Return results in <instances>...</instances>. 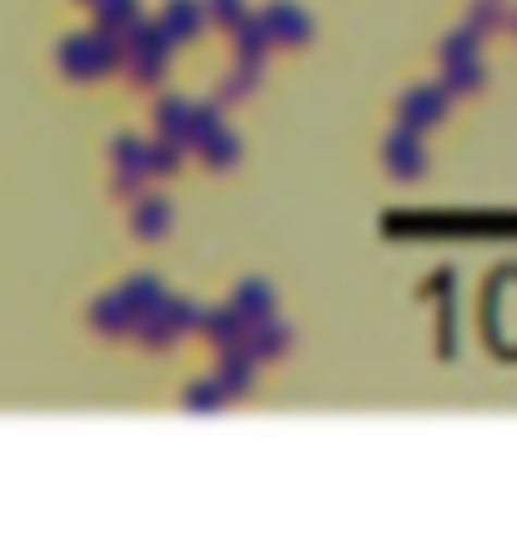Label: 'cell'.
Listing matches in <instances>:
<instances>
[{
	"instance_id": "1",
	"label": "cell",
	"mask_w": 517,
	"mask_h": 557,
	"mask_svg": "<svg viewBox=\"0 0 517 557\" xmlns=\"http://www.w3.org/2000/svg\"><path fill=\"white\" fill-rule=\"evenodd\" d=\"M116 65H126V46H121L111 30H101V36H71L61 46V71H71V76H81V81L106 76V71H116Z\"/></svg>"
},
{
	"instance_id": "2",
	"label": "cell",
	"mask_w": 517,
	"mask_h": 557,
	"mask_svg": "<svg viewBox=\"0 0 517 557\" xmlns=\"http://www.w3.org/2000/svg\"><path fill=\"white\" fill-rule=\"evenodd\" d=\"M126 61H131V76L141 81V86H151V81H161V71H167V51H171V36L156 21H136V26L126 30Z\"/></svg>"
},
{
	"instance_id": "3",
	"label": "cell",
	"mask_w": 517,
	"mask_h": 557,
	"mask_svg": "<svg viewBox=\"0 0 517 557\" xmlns=\"http://www.w3.org/2000/svg\"><path fill=\"white\" fill-rule=\"evenodd\" d=\"M447 101H453V96L442 91V86H413V91H402V101H397V121L413 131H427L447 116Z\"/></svg>"
},
{
	"instance_id": "4",
	"label": "cell",
	"mask_w": 517,
	"mask_h": 557,
	"mask_svg": "<svg viewBox=\"0 0 517 557\" xmlns=\"http://www.w3.org/2000/svg\"><path fill=\"white\" fill-rule=\"evenodd\" d=\"M382 161H387L392 171H397L402 182H413V176H422L427 171V151H422V131L402 126L387 136V146H382Z\"/></svg>"
},
{
	"instance_id": "5",
	"label": "cell",
	"mask_w": 517,
	"mask_h": 557,
	"mask_svg": "<svg viewBox=\"0 0 517 557\" xmlns=\"http://www.w3.org/2000/svg\"><path fill=\"white\" fill-rule=\"evenodd\" d=\"M261 21H267V36L272 40H286V46L311 40V15L301 11V5H292V0H272V5L261 11Z\"/></svg>"
},
{
	"instance_id": "6",
	"label": "cell",
	"mask_w": 517,
	"mask_h": 557,
	"mask_svg": "<svg viewBox=\"0 0 517 557\" xmlns=\"http://www.w3.org/2000/svg\"><path fill=\"white\" fill-rule=\"evenodd\" d=\"M116 301L126 307V317L136 322V317H151V311H161V301H167V292H161V282H156L151 272H136L121 282Z\"/></svg>"
},
{
	"instance_id": "7",
	"label": "cell",
	"mask_w": 517,
	"mask_h": 557,
	"mask_svg": "<svg viewBox=\"0 0 517 557\" xmlns=\"http://www.w3.org/2000/svg\"><path fill=\"white\" fill-rule=\"evenodd\" d=\"M286 342H292V332H286L276 317H261V322H246L242 347H246V357H251V362H261V357H282Z\"/></svg>"
},
{
	"instance_id": "8",
	"label": "cell",
	"mask_w": 517,
	"mask_h": 557,
	"mask_svg": "<svg viewBox=\"0 0 517 557\" xmlns=\"http://www.w3.org/2000/svg\"><path fill=\"white\" fill-rule=\"evenodd\" d=\"M156 26L167 30L171 40H192L196 30L207 26V11H201V0H167L161 15H156Z\"/></svg>"
},
{
	"instance_id": "9",
	"label": "cell",
	"mask_w": 517,
	"mask_h": 557,
	"mask_svg": "<svg viewBox=\"0 0 517 557\" xmlns=\"http://www.w3.org/2000/svg\"><path fill=\"white\" fill-rule=\"evenodd\" d=\"M236 36V55H242V65H251V71H261V61H267V46H272V36H267V21L261 15H242L232 26Z\"/></svg>"
},
{
	"instance_id": "10",
	"label": "cell",
	"mask_w": 517,
	"mask_h": 557,
	"mask_svg": "<svg viewBox=\"0 0 517 557\" xmlns=\"http://www.w3.org/2000/svg\"><path fill=\"white\" fill-rule=\"evenodd\" d=\"M196 332H207L211 337V347H242V337H246V322H242V311L236 307H217V311H201V326Z\"/></svg>"
},
{
	"instance_id": "11",
	"label": "cell",
	"mask_w": 517,
	"mask_h": 557,
	"mask_svg": "<svg viewBox=\"0 0 517 557\" xmlns=\"http://www.w3.org/2000/svg\"><path fill=\"white\" fill-rule=\"evenodd\" d=\"M232 307L242 311V322H261V317H276V292L267 282H257V276H246L232 292Z\"/></svg>"
},
{
	"instance_id": "12",
	"label": "cell",
	"mask_w": 517,
	"mask_h": 557,
	"mask_svg": "<svg viewBox=\"0 0 517 557\" xmlns=\"http://www.w3.org/2000/svg\"><path fill=\"white\" fill-rule=\"evenodd\" d=\"M217 387L226 392V397H242V392L251 387V357H246V347H221Z\"/></svg>"
},
{
	"instance_id": "13",
	"label": "cell",
	"mask_w": 517,
	"mask_h": 557,
	"mask_svg": "<svg viewBox=\"0 0 517 557\" xmlns=\"http://www.w3.org/2000/svg\"><path fill=\"white\" fill-rule=\"evenodd\" d=\"M192 151L201 156L207 166H217V171H221V166H232L236 156H242V141H236V136H232L226 126H211L207 136H201V141H192Z\"/></svg>"
},
{
	"instance_id": "14",
	"label": "cell",
	"mask_w": 517,
	"mask_h": 557,
	"mask_svg": "<svg viewBox=\"0 0 517 557\" xmlns=\"http://www.w3.org/2000/svg\"><path fill=\"white\" fill-rule=\"evenodd\" d=\"M171 221V201H161V196H141L136 201V211H131V232L136 236H161Z\"/></svg>"
},
{
	"instance_id": "15",
	"label": "cell",
	"mask_w": 517,
	"mask_h": 557,
	"mask_svg": "<svg viewBox=\"0 0 517 557\" xmlns=\"http://www.w3.org/2000/svg\"><path fill=\"white\" fill-rule=\"evenodd\" d=\"M182 151H186V141H176V136H156V141H146V171L151 176H171V171L182 166Z\"/></svg>"
},
{
	"instance_id": "16",
	"label": "cell",
	"mask_w": 517,
	"mask_h": 557,
	"mask_svg": "<svg viewBox=\"0 0 517 557\" xmlns=\"http://www.w3.org/2000/svg\"><path fill=\"white\" fill-rule=\"evenodd\" d=\"M96 26L111 36H126L136 26V0H96Z\"/></svg>"
},
{
	"instance_id": "17",
	"label": "cell",
	"mask_w": 517,
	"mask_h": 557,
	"mask_svg": "<svg viewBox=\"0 0 517 557\" xmlns=\"http://www.w3.org/2000/svg\"><path fill=\"white\" fill-rule=\"evenodd\" d=\"M186 111H192V101H182V96H161V101H156V131L186 141Z\"/></svg>"
},
{
	"instance_id": "18",
	"label": "cell",
	"mask_w": 517,
	"mask_h": 557,
	"mask_svg": "<svg viewBox=\"0 0 517 557\" xmlns=\"http://www.w3.org/2000/svg\"><path fill=\"white\" fill-rule=\"evenodd\" d=\"M478 30L472 26H457L453 36H442V46H438V55H442V65H457V61H478Z\"/></svg>"
},
{
	"instance_id": "19",
	"label": "cell",
	"mask_w": 517,
	"mask_h": 557,
	"mask_svg": "<svg viewBox=\"0 0 517 557\" xmlns=\"http://www.w3.org/2000/svg\"><path fill=\"white\" fill-rule=\"evenodd\" d=\"M161 317H167L171 332H196V326H201V301H192V297H167V301H161Z\"/></svg>"
},
{
	"instance_id": "20",
	"label": "cell",
	"mask_w": 517,
	"mask_h": 557,
	"mask_svg": "<svg viewBox=\"0 0 517 557\" xmlns=\"http://www.w3.org/2000/svg\"><path fill=\"white\" fill-rule=\"evenodd\" d=\"M91 326H96V332H126V326H131V317H126V307L116 301V292L91 301Z\"/></svg>"
},
{
	"instance_id": "21",
	"label": "cell",
	"mask_w": 517,
	"mask_h": 557,
	"mask_svg": "<svg viewBox=\"0 0 517 557\" xmlns=\"http://www.w3.org/2000/svg\"><path fill=\"white\" fill-rule=\"evenodd\" d=\"M482 65L478 61H457V65H447V86L442 91L447 96H463V91H482Z\"/></svg>"
},
{
	"instance_id": "22",
	"label": "cell",
	"mask_w": 517,
	"mask_h": 557,
	"mask_svg": "<svg viewBox=\"0 0 517 557\" xmlns=\"http://www.w3.org/2000/svg\"><path fill=\"white\" fill-rule=\"evenodd\" d=\"M503 21H507V11H503V5H497V0H478V5L467 11V21H463V26H472V30H478V36H482V30H497V26H503Z\"/></svg>"
},
{
	"instance_id": "23",
	"label": "cell",
	"mask_w": 517,
	"mask_h": 557,
	"mask_svg": "<svg viewBox=\"0 0 517 557\" xmlns=\"http://www.w3.org/2000/svg\"><path fill=\"white\" fill-rule=\"evenodd\" d=\"M141 156H146L141 136H126V131H121V136H111V161H116V166H146Z\"/></svg>"
},
{
	"instance_id": "24",
	"label": "cell",
	"mask_w": 517,
	"mask_h": 557,
	"mask_svg": "<svg viewBox=\"0 0 517 557\" xmlns=\"http://www.w3.org/2000/svg\"><path fill=\"white\" fill-rule=\"evenodd\" d=\"M182 403H186V407H201V412H207V407H221V403H226V392L217 387V376H201V382H192V387H186Z\"/></svg>"
},
{
	"instance_id": "25",
	"label": "cell",
	"mask_w": 517,
	"mask_h": 557,
	"mask_svg": "<svg viewBox=\"0 0 517 557\" xmlns=\"http://www.w3.org/2000/svg\"><path fill=\"white\" fill-rule=\"evenodd\" d=\"M201 11H207V21H217L221 30H232L236 21H242V15H246V5H242V0H207Z\"/></svg>"
},
{
	"instance_id": "26",
	"label": "cell",
	"mask_w": 517,
	"mask_h": 557,
	"mask_svg": "<svg viewBox=\"0 0 517 557\" xmlns=\"http://www.w3.org/2000/svg\"><path fill=\"white\" fill-rule=\"evenodd\" d=\"M146 176H151L146 166H121V171H116V191H121V196H136V191L146 186Z\"/></svg>"
},
{
	"instance_id": "27",
	"label": "cell",
	"mask_w": 517,
	"mask_h": 557,
	"mask_svg": "<svg viewBox=\"0 0 517 557\" xmlns=\"http://www.w3.org/2000/svg\"><path fill=\"white\" fill-rule=\"evenodd\" d=\"M507 21H513V30H517V15H507Z\"/></svg>"
},
{
	"instance_id": "28",
	"label": "cell",
	"mask_w": 517,
	"mask_h": 557,
	"mask_svg": "<svg viewBox=\"0 0 517 557\" xmlns=\"http://www.w3.org/2000/svg\"><path fill=\"white\" fill-rule=\"evenodd\" d=\"M86 5H96V0H86Z\"/></svg>"
}]
</instances>
